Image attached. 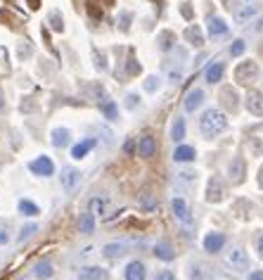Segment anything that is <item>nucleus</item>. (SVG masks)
I'll list each match as a JSON object with an SVG mask.
<instances>
[{"label": "nucleus", "mask_w": 263, "mask_h": 280, "mask_svg": "<svg viewBox=\"0 0 263 280\" xmlns=\"http://www.w3.org/2000/svg\"><path fill=\"white\" fill-rule=\"evenodd\" d=\"M157 88H159V78H157V76H147V78H145V91L154 93Z\"/></svg>", "instance_id": "34"}, {"label": "nucleus", "mask_w": 263, "mask_h": 280, "mask_svg": "<svg viewBox=\"0 0 263 280\" xmlns=\"http://www.w3.org/2000/svg\"><path fill=\"white\" fill-rule=\"evenodd\" d=\"M225 263L232 271H246L249 268V257H246V252L242 247H232L228 252V257H225Z\"/></svg>", "instance_id": "3"}, {"label": "nucleus", "mask_w": 263, "mask_h": 280, "mask_svg": "<svg viewBox=\"0 0 263 280\" xmlns=\"http://www.w3.org/2000/svg\"><path fill=\"white\" fill-rule=\"evenodd\" d=\"M147 271H145V263L142 261H131L126 266V280H145Z\"/></svg>", "instance_id": "13"}, {"label": "nucleus", "mask_w": 263, "mask_h": 280, "mask_svg": "<svg viewBox=\"0 0 263 280\" xmlns=\"http://www.w3.org/2000/svg\"><path fill=\"white\" fill-rule=\"evenodd\" d=\"M202 102H204V93H202L199 88H194V91H190L188 97H185V110H188V112H194V110L202 107Z\"/></svg>", "instance_id": "15"}, {"label": "nucleus", "mask_w": 263, "mask_h": 280, "mask_svg": "<svg viewBox=\"0 0 263 280\" xmlns=\"http://www.w3.org/2000/svg\"><path fill=\"white\" fill-rule=\"evenodd\" d=\"M36 230H38V225L36 224H29V225H24V228H21V230H19V243H26V240H29V238H31V235H34Z\"/></svg>", "instance_id": "33"}, {"label": "nucleus", "mask_w": 263, "mask_h": 280, "mask_svg": "<svg viewBox=\"0 0 263 280\" xmlns=\"http://www.w3.org/2000/svg\"><path fill=\"white\" fill-rule=\"evenodd\" d=\"M102 254H105L107 259H121L123 254H126V244L121 243H107L102 247Z\"/></svg>", "instance_id": "16"}, {"label": "nucleus", "mask_w": 263, "mask_h": 280, "mask_svg": "<svg viewBox=\"0 0 263 280\" xmlns=\"http://www.w3.org/2000/svg\"><path fill=\"white\" fill-rule=\"evenodd\" d=\"M173 159L175 162H192L194 159V148H190V145H180V148H175Z\"/></svg>", "instance_id": "23"}, {"label": "nucleus", "mask_w": 263, "mask_h": 280, "mask_svg": "<svg viewBox=\"0 0 263 280\" xmlns=\"http://www.w3.org/2000/svg\"><path fill=\"white\" fill-rule=\"evenodd\" d=\"M171 206H173V214H175V219L180 221V224H190L192 221V214H190V206H188V202L183 200V197H175L173 202H171Z\"/></svg>", "instance_id": "6"}, {"label": "nucleus", "mask_w": 263, "mask_h": 280, "mask_svg": "<svg viewBox=\"0 0 263 280\" xmlns=\"http://www.w3.org/2000/svg\"><path fill=\"white\" fill-rule=\"evenodd\" d=\"M93 148H95V140H93V138H88V140H83V143L74 145V149H71V157H74V159H81V157H86V154Z\"/></svg>", "instance_id": "20"}, {"label": "nucleus", "mask_w": 263, "mask_h": 280, "mask_svg": "<svg viewBox=\"0 0 263 280\" xmlns=\"http://www.w3.org/2000/svg\"><path fill=\"white\" fill-rule=\"evenodd\" d=\"M105 209H107L105 197H93V200H90V211H93V214H105Z\"/></svg>", "instance_id": "31"}, {"label": "nucleus", "mask_w": 263, "mask_h": 280, "mask_svg": "<svg viewBox=\"0 0 263 280\" xmlns=\"http://www.w3.org/2000/svg\"><path fill=\"white\" fill-rule=\"evenodd\" d=\"M244 105L254 116H263V95L259 93V91H249Z\"/></svg>", "instance_id": "8"}, {"label": "nucleus", "mask_w": 263, "mask_h": 280, "mask_svg": "<svg viewBox=\"0 0 263 280\" xmlns=\"http://www.w3.org/2000/svg\"><path fill=\"white\" fill-rule=\"evenodd\" d=\"M178 176H180V181H185V183H192V181H197V171H180Z\"/></svg>", "instance_id": "36"}, {"label": "nucleus", "mask_w": 263, "mask_h": 280, "mask_svg": "<svg viewBox=\"0 0 263 280\" xmlns=\"http://www.w3.org/2000/svg\"><path fill=\"white\" fill-rule=\"evenodd\" d=\"M169 78H171L173 83H180V78H183V72H180V69H169Z\"/></svg>", "instance_id": "37"}, {"label": "nucleus", "mask_w": 263, "mask_h": 280, "mask_svg": "<svg viewBox=\"0 0 263 280\" xmlns=\"http://www.w3.org/2000/svg\"><path fill=\"white\" fill-rule=\"evenodd\" d=\"M259 254H261V259H263V235L259 238Z\"/></svg>", "instance_id": "46"}, {"label": "nucleus", "mask_w": 263, "mask_h": 280, "mask_svg": "<svg viewBox=\"0 0 263 280\" xmlns=\"http://www.w3.org/2000/svg\"><path fill=\"white\" fill-rule=\"evenodd\" d=\"M223 197H225V186L218 176H213L209 181V187H207V200L209 202H221Z\"/></svg>", "instance_id": "5"}, {"label": "nucleus", "mask_w": 263, "mask_h": 280, "mask_svg": "<svg viewBox=\"0 0 263 280\" xmlns=\"http://www.w3.org/2000/svg\"><path fill=\"white\" fill-rule=\"evenodd\" d=\"M78 186H81V171L74 167L62 168V187H64L67 192H74Z\"/></svg>", "instance_id": "4"}, {"label": "nucleus", "mask_w": 263, "mask_h": 280, "mask_svg": "<svg viewBox=\"0 0 263 280\" xmlns=\"http://www.w3.org/2000/svg\"><path fill=\"white\" fill-rule=\"evenodd\" d=\"M249 280H263V271H251Z\"/></svg>", "instance_id": "43"}, {"label": "nucleus", "mask_w": 263, "mask_h": 280, "mask_svg": "<svg viewBox=\"0 0 263 280\" xmlns=\"http://www.w3.org/2000/svg\"><path fill=\"white\" fill-rule=\"evenodd\" d=\"M100 110H102V114H105L109 121H114V119L119 116V110H116V105H114L112 100H102V102H100Z\"/></svg>", "instance_id": "27"}, {"label": "nucleus", "mask_w": 263, "mask_h": 280, "mask_svg": "<svg viewBox=\"0 0 263 280\" xmlns=\"http://www.w3.org/2000/svg\"><path fill=\"white\" fill-rule=\"evenodd\" d=\"M154 280H175V276L171 273V271H161V273H159Z\"/></svg>", "instance_id": "39"}, {"label": "nucleus", "mask_w": 263, "mask_h": 280, "mask_svg": "<svg viewBox=\"0 0 263 280\" xmlns=\"http://www.w3.org/2000/svg\"><path fill=\"white\" fill-rule=\"evenodd\" d=\"M223 244H225V235H223V233H209V235L204 238L207 252H221Z\"/></svg>", "instance_id": "12"}, {"label": "nucleus", "mask_w": 263, "mask_h": 280, "mask_svg": "<svg viewBox=\"0 0 263 280\" xmlns=\"http://www.w3.org/2000/svg\"><path fill=\"white\" fill-rule=\"evenodd\" d=\"M185 36H188V40H190L192 45H197V48H199V45H204V38H202V34H199V29H197V26H190V29L185 31Z\"/></svg>", "instance_id": "30"}, {"label": "nucleus", "mask_w": 263, "mask_h": 280, "mask_svg": "<svg viewBox=\"0 0 263 280\" xmlns=\"http://www.w3.org/2000/svg\"><path fill=\"white\" fill-rule=\"evenodd\" d=\"M93 230H95V214H93V211H86V214H81V233L90 235Z\"/></svg>", "instance_id": "25"}, {"label": "nucleus", "mask_w": 263, "mask_h": 280, "mask_svg": "<svg viewBox=\"0 0 263 280\" xmlns=\"http://www.w3.org/2000/svg\"><path fill=\"white\" fill-rule=\"evenodd\" d=\"M211 271L207 263H192V268H190V280H209Z\"/></svg>", "instance_id": "18"}, {"label": "nucleus", "mask_w": 263, "mask_h": 280, "mask_svg": "<svg viewBox=\"0 0 263 280\" xmlns=\"http://www.w3.org/2000/svg\"><path fill=\"white\" fill-rule=\"evenodd\" d=\"M209 34L211 36H223V34H228V24H225L221 17H211L209 19Z\"/></svg>", "instance_id": "21"}, {"label": "nucleus", "mask_w": 263, "mask_h": 280, "mask_svg": "<svg viewBox=\"0 0 263 280\" xmlns=\"http://www.w3.org/2000/svg\"><path fill=\"white\" fill-rule=\"evenodd\" d=\"M0 110H2V102H0Z\"/></svg>", "instance_id": "49"}, {"label": "nucleus", "mask_w": 263, "mask_h": 280, "mask_svg": "<svg viewBox=\"0 0 263 280\" xmlns=\"http://www.w3.org/2000/svg\"><path fill=\"white\" fill-rule=\"evenodd\" d=\"M256 76H259V64H256V62H242V64L235 69V78H237V83H242V86L254 83Z\"/></svg>", "instance_id": "2"}, {"label": "nucleus", "mask_w": 263, "mask_h": 280, "mask_svg": "<svg viewBox=\"0 0 263 280\" xmlns=\"http://www.w3.org/2000/svg\"><path fill=\"white\" fill-rule=\"evenodd\" d=\"M173 40H175V36L171 34V31H161L159 34V38H157V43H159V50H171V45H173Z\"/></svg>", "instance_id": "28"}, {"label": "nucleus", "mask_w": 263, "mask_h": 280, "mask_svg": "<svg viewBox=\"0 0 263 280\" xmlns=\"http://www.w3.org/2000/svg\"><path fill=\"white\" fill-rule=\"evenodd\" d=\"M19 211L26 214V216H36V214H38V206H36L34 202H29V200H21V202H19Z\"/></svg>", "instance_id": "32"}, {"label": "nucleus", "mask_w": 263, "mask_h": 280, "mask_svg": "<svg viewBox=\"0 0 263 280\" xmlns=\"http://www.w3.org/2000/svg\"><path fill=\"white\" fill-rule=\"evenodd\" d=\"M29 55H31V45L21 43V45H19V57H29Z\"/></svg>", "instance_id": "38"}, {"label": "nucleus", "mask_w": 263, "mask_h": 280, "mask_svg": "<svg viewBox=\"0 0 263 280\" xmlns=\"http://www.w3.org/2000/svg\"><path fill=\"white\" fill-rule=\"evenodd\" d=\"M78 280H109V273L100 266H86V268H81Z\"/></svg>", "instance_id": "11"}, {"label": "nucleus", "mask_w": 263, "mask_h": 280, "mask_svg": "<svg viewBox=\"0 0 263 280\" xmlns=\"http://www.w3.org/2000/svg\"><path fill=\"white\" fill-rule=\"evenodd\" d=\"M221 97H223V105H225L228 110H232V112L237 110V93H235L232 88H225V91L221 93Z\"/></svg>", "instance_id": "29"}, {"label": "nucleus", "mask_w": 263, "mask_h": 280, "mask_svg": "<svg viewBox=\"0 0 263 280\" xmlns=\"http://www.w3.org/2000/svg\"><path fill=\"white\" fill-rule=\"evenodd\" d=\"M171 138H173V143H180V140L185 138V119H183V116H175V119H173Z\"/></svg>", "instance_id": "22"}, {"label": "nucleus", "mask_w": 263, "mask_h": 280, "mask_svg": "<svg viewBox=\"0 0 263 280\" xmlns=\"http://www.w3.org/2000/svg\"><path fill=\"white\" fill-rule=\"evenodd\" d=\"M29 168H31L34 173H38V176H53L55 164L50 162V157H38V159H34V162L29 164Z\"/></svg>", "instance_id": "7"}, {"label": "nucleus", "mask_w": 263, "mask_h": 280, "mask_svg": "<svg viewBox=\"0 0 263 280\" xmlns=\"http://www.w3.org/2000/svg\"><path fill=\"white\" fill-rule=\"evenodd\" d=\"M69 138L71 133L67 129H57V131H53V145L55 148H64V145H69Z\"/></svg>", "instance_id": "24"}, {"label": "nucleus", "mask_w": 263, "mask_h": 280, "mask_svg": "<svg viewBox=\"0 0 263 280\" xmlns=\"http://www.w3.org/2000/svg\"><path fill=\"white\" fill-rule=\"evenodd\" d=\"M34 276H36V278H40V280H50L55 276L53 263H50V261H38L34 266Z\"/></svg>", "instance_id": "17"}, {"label": "nucleus", "mask_w": 263, "mask_h": 280, "mask_svg": "<svg viewBox=\"0 0 263 280\" xmlns=\"http://www.w3.org/2000/svg\"><path fill=\"white\" fill-rule=\"evenodd\" d=\"M259 186L263 187V167H261V171H259Z\"/></svg>", "instance_id": "47"}, {"label": "nucleus", "mask_w": 263, "mask_h": 280, "mask_svg": "<svg viewBox=\"0 0 263 280\" xmlns=\"http://www.w3.org/2000/svg\"><path fill=\"white\" fill-rule=\"evenodd\" d=\"M7 240H10V235H7V230H2V228H0V244H5V243H7Z\"/></svg>", "instance_id": "44"}, {"label": "nucleus", "mask_w": 263, "mask_h": 280, "mask_svg": "<svg viewBox=\"0 0 263 280\" xmlns=\"http://www.w3.org/2000/svg\"><path fill=\"white\" fill-rule=\"evenodd\" d=\"M244 171H246L244 159H242V157H235V159L230 162V168H228L230 181H232L235 186H237V183H242V181H244Z\"/></svg>", "instance_id": "9"}, {"label": "nucleus", "mask_w": 263, "mask_h": 280, "mask_svg": "<svg viewBox=\"0 0 263 280\" xmlns=\"http://www.w3.org/2000/svg\"><path fill=\"white\" fill-rule=\"evenodd\" d=\"M225 126H228V119H225V114L218 112V110H207L202 114V119H199V131H202L204 138L221 135L225 131Z\"/></svg>", "instance_id": "1"}, {"label": "nucleus", "mask_w": 263, "mask_h": 280, "mask_svg": "<svg viewBox=\"0 0 263 280\" xmlns=\"http://www.w3.org/2000/svg\"><path fill=\"white\" fill-rule=\"evenodd\" d=\"M0 167H2V157H0Z\"/></svg>", "instance_id": "48"}, {"label": "nucleus", "mask_w": 263, "mask_h": 280, "mask_svg": "<svg viewBox=\"0 0 263 280\" xmlns=\"http://www.w3.org/2000/svg\"><path fill=\"white\" fill-rule=\"evenodd\" d=\"M154 257L161 259V261H173L175 252H173V247H171V243H166V240L157 243V247H154Z\"/></svg>", "instance_id": "14"}, {"label": "nucleus", "mask_w": 263, "mask_h": 280, "mask_svg": "<svg viewBox=\"0 0 263 280\" xmlns=\"http://www.w3.org/2000/svg\"><path fill=\"white\" fill-rule=\"evenodd\" d=\"M126 100H128V102H126V107H128V110H133V107L138 105V97H135V95H128Z\"/></svg>", "instance_id": "40"}, {"label": "nucleus", "mask_w": 263, "mask_h": 280, "mask_svg": "<svg viewBox=\"0 0 263 280\" xmlns=\"http://www.w3.org/2000/svg\"><path fill=\"white\" fill-rule=\"evenodd\" d=\"M223 72H225L223 62H213L209 69H207V81H209V83H218V81L223 78Z\"/></svg>", "instance_id": "19"}, {"label": "nucleus", "mask_w": 263, "mask_h": 280, "mask_svg": "<svg viewBox=\"0 0 263 280\" xmlns=\"http://www.w3.org/2000/svg\"><path fill=\"white\" fill-rule=\"evenodd\" d=\"M154 152H157V140L152 135H142L138 143V154L142 159H150V157H154Z\"/></svg>", "instance_id": "10"}, {"label": "nucleus", "mask_w": 263, "mask_h": 280, "mask_svg": "<svg viewBox=\"0 0 263 280\" xmlns=\"http://www.w3.org/2000/svg\"><path fill=\"white\" fill-rule=\"evenodd\" d=\"M133 148H135V143H133V140H128V143H126V152H133Z\"/></svg>", "instance_id": "45"}, {"label": "nucleus", "mask_w": 263, "mask_h": 280, "mask_svg": "<svg viewBox=\"0 0 263 280\" xmlns=\"http://www.w3.org/2000/svg\"><path fill=\"white\" fill-rule=\"evenodd\" d=\"M138 206H140L142 211H154L157 209V197L152 192H145L140 200H138Z\"/></svg>", "instance_id": "26"}, {"label": "nucleus", "mask_w": 263, "mask_h": 280, "mask_svg": "<svg viewBox=\"0 0 263 280\" xmlns=\"http://www.w3.org/2000/svg\"><path fill=\"white\" fill-rule=\"evenodd\" d=\"M254 12H256V10H254V7H249V10H244V12H242V15H240L237 19H240V21H244V19H246V17H251Z\"/></svg>", "instance_id": "41"}, {"label": "nucleus", "mask_w": 263, "mask_h": 280, "mask_svg": "<svg viewBox=\"0 0 263 280\" xmlns=\"http://www.w3.org/2000/svg\"><path fill=\"white\" fill-rule=\"evenodd\" d=\"M244 40H235V45H232V48H230V55L232 57H237V55H242V53H244Z\"/></svg>", "instance_id": "35"}, {"label": "nucleus", "mask_w": 263, "mask_h": 280, "mask_svg": "<svg viewBox=\"0 0 263 280\" xmlns=\"http://www.w3.org/2000/svg\"><path fill=\"white\" fill-rule=\"evenodd\" d=\"M53 21H55V24H53L55 31H62V24H59V15H57V12L53 15Z\"/></svg>", "instance_id": "42"}]
</instances>
